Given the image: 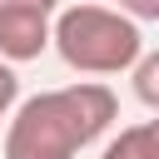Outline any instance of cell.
I'll use <instances>...</instances> for the list:
<instances>
[{"mask_svg": "<svg viewBox=\"0 0 159 159\" xmlns=\"http://www.w3.org/2000/svg\"><path fill=\"white\" fill-rule=\"evenodd\" d=\"M50 50V10L40 5H0V60L25 65Z\"/></svg>", "mask_w": 159, "mask_h": 159, "instance_id": "3957f363", "label": "cell"}, {"mask_svg": "<svg viewBox=\"0 0 159 159\" xmlns=\"http://www.w3.org/2000/svg\"><path fill=\"white\" fill-rule=\"evenodd\" d=\"M50 45L80 75H124L144 55L139 20L109 5H65L50 20Z\"/></svg>", "mask_w": 159, "mask_h": 159, "instance_id": "7a4b0ae2", "label": "cell"}, {"mask_svg": "<svg viewBox=\"0 0 159 159\" xmlns=\"http://www.w3.org/2000/svg\"><path fill=\"white\" fill-rule=\"evenodd\" d=\"M129 80H134V99H139L144 109L159 114V50H144V55L134 60Z\"/></svg>", "mask_w": 159, "mask_h": 159, "instance_id": "277c9868", "label": "cell"}, {"mask_svg": "<svg viewBox=\"0 0 159 159\" xmlns=\"http://www.w3.org/2000/svg\"><path fill=\"white\" fill-rule=\"evenodd\" d=\"M124 134H129V144L139 149V159H159V114L144 119V124H129Z\"/></svg>", "mask_w": 159, "mask_h": 159, "instance_id": "5b68a950", "label": "cell"}, {"mask_svg": "<svg viewBox=\"0 0 159 159\" xmlns=\"http://www.w3.org/2000/svg\"><path fill=\"white\" fill-rule=\"evenodd\" d=\"M119 10L129 15V20H159V0H119Z\"/></svg>", "mask_w": 159, "mask_h": 159, "instance_id": "52a82bcc", "label": "cell"}, {"mask_svg": "<svg viewBox=\"0 0 159 159\" xmlns=\"http://www.w3.org/2000/svg\"><path fill=\"white\" fill-rule=\"evenodd\" d=\"M99 159H139V149H134V144H129V134L119 129V134L104 144V154H99Z\"/></svg>", "mask_w": 159, "mask_h": 159, "instance_id": "ba28073f", "label": "cell"}, {"mask_svg": "<svg viewBox=\"0 0 159 159\" xmlns=\"http://www.w3.org/2000/svg\"><path fill=\"white\" fill-rule=\"evenodd\" d=\"M0 5H40V10H50V15L60 10V0H0Z\"/></svg>", "mask_w": 159, "mask_h": 159, "instance_id": "9c48e42d", "label": "cell"}, {"mask_svg": "<svg viewBox=\"0 0 159 159\" xmlns=\"http://www.w3.org/2000/svg\"><path fill=\"white\" fill-rule=\"evenodd\" d=\"M15 104H20V75H15L10 60H0V119H5Z\"/></svg>", "mask_w": 159, "mask_h": 159, "instance_id": "8992f818", "label": "cell"}, {"mask_svg": "<svg viewBox=\"0 0 159 159\" xmlns=\"http://www.w3.org/2000/svg\"><path fill=\"white\" fill-rule=\"evenodd\" d=\"M119 114V99L99 80H80L65 89H40L15 104L5 129V159H75L89 149Z\"/></svg>", "mask_w": 159, "mask_h": 159, "instance_id": "6da1fadb", "label": "cell"}]
</instances>
